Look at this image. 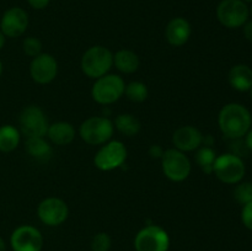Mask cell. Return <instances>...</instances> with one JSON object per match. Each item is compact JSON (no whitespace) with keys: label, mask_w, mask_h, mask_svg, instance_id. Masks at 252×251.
<instances>
[{"label":"cell","mask_w":252,"mask_h":251,"mask_svg":"<svg viewBox=\"0 0 252 251\" xmlns=\"http://www.w3.org/2000/svg\"><path fill=\"white\" fill-rule=\"evenodd\" d=\"M218 126L229 139H243L252 127L251 112L239 102L226 103L218 113Z\"/></svg>","instance_id":"6da1fadb"},{"label":"cell","mask_w":252,"mask_h":251,"mask_svg":"<svg viewBox=\"0 0 252 251\" xmlns=\"http://www.w3.org/2000/svg\"><path fill=\"white\" fill-rule=\"evenodd\" d=\"M80 66L88 78L96 80L110 73L113 66V53L107 47L96 44L86 49L81 57Z\"/></svg>","instance_id":"7a4b0ae2"},{"label":"cell","mask_w":252,"mask_h":251,"mask_svg":"<svg viewBox=\"0 0 252 251\" xmlns=\"http://www.w3.org/2000/svg\"><path fill=\"white\" fill-rule=\"evenodd\" d=\"M125 89L126 83L122 76L108 73L96 79L91 88V97L100 105H112L125 96Z\"/></svg>","instance_id":"3957f363"},{"label":"cell","mask_w":252,"mask_h":251,"mask_svg":"<svg viewBox=\"0 0 252 251\" xmlns=\"http://www.w3.org/2000/svg\"><path fill=\"white\" fill-rule=\"evenodd\" d=\"M115 133L113 122L103 116H93L79 127V135L89 145H102L112 139Z\"/></svg>","instance_id":"277c9868"},{"label":"cell","mask_w":252,"mask_h":251,"mask_svg":"<svg viewBox=\"0 0 252 251\" xmlns=\"http://www.w3.org/2000/svg\"><path fill=\"white\" fill-rule=\"evenodd\" d=\"M213 174L225 185H236L243 181L246 174V166L241 157L234 153H225L217 157L213 166Z\"/></svg>","instance_id":"5b68a950"},{"label":"cell","mask_w":252,"mask_h":251,"mask_svg":"<svg viewBox=\"0 0 252 251\" xmlns=\"http://www.w3.org/2000/svg\"><path fill=\"white\" fill-rule=\"evenodd\" d=\"M170 235L162 226L157 224L145 225L135 234V251H169Z\"/></svg>","instance_id":"8992f818"},{"label":"cell","mask_w":252,"mask_h":251,"mask_svg":"<svg viewBox=\"0 0 252 251\" xmlns=\"http://www.w3.org/2000/svg\"><path fill=\"white\" fill-rule=\"evenodd\" d=\"M161 169L165 177L172 182H182L191 175L192 165L186 153L175 148L166 149L161 159Z\"/></svg>","instance_id":"52a82bcc"},{"label":"cell","mask_w":252,"mask_h":251,"mask_svg":"<svg viewBox=\"0 0 252 251\" xmlns=\"http://www.w3.org/2000/svg\"><path fill=\"white\" fill-rule=\"evenodd\" d=\"M217 19L226 29H239L250 20L249 5L243 0H221L217 6Z\"/></svg>","instance_id":"ba28073f"},{"label":"cell","mask_w":252,"mask_h":251,"mask_svg":"<svg viewBox=\"0 0 252 251\" xmlns=\"http://www.w3.org/2000/svg\"><path fill=\"white\" fill-rule=\"evenodd\" d=\"M49 122L41 107L30 105L22 108L19 116V129L25 137H46Z\"/></svg>","instance_id":"9c48e42d"},{"label":"cell","mask_w":252,"mask_h":251,"mask_svg":"<svg viewBox=\"0 0 252 251\" xmlns=\"http://www.w3.org/2000/svg\"><path fill=\"white\" fill-rule=\"evenodd\" d=\"M127 148L121 140H110L101 145L94 157V165L100 171H113L127 160Z\"/></svg>","instance_id":"30bf717a"},{"label":"cell","mask_w":252,"mask_h":251,"mask_svg":"<svg viewBox=\"0 0 252 251\" xmlns=\"http://www.w3.org/2000/svg\"><path fill=\"white\" fill-rule=\"evenodd\" d=\"M37 217L47 226H59L68 219L69 207L64 199L48 197L39 202Z\"/></svg>","instance_id":"8fae6325"},{"label":"cell","mask_w":252,"mask_h":251,"mask_svg":"<svg viewBox=\"0 0 252 251\" xmlns=\"http://www.w3.org/2000/svg\"><path fill=\"white\" fill-rule=\"evenodd\" d=\"M12 251H41L43 248V235L33 225L22 224L14 229L10 235Z\"/></svg>","instance_id":"7c38bea8"},{"label":"cell","mask_w":252,"mask_h":251,"mask_svg":"<svg viewBox=\"0 0 252 251\" xmlns=\"http://www.w3.org/2000/svg\"><path fill=\"white\" fill-rule=\"evenodd\" d=\"M30 19L26 10L20 6H12L5 10L0 19V31L6 38H17L26 32Z\"/></svg>","instance_id":"4fadbf2b"},{"label":"cell","mask_w":252,"mask_h":251,"mask_svg":"<svg viewBox=\"0 0 252 251\" xmlns=\"http://www.w3.org/2000/svg\"><path fill=\"white\" fill-rule=\"evenodd\" d=\"M30 75L34 83L39 85L51 84L58 75V62L52 54H38L30 63Z\"/></svg>","instance_id":"5bb4252c"},{"label":"cell","mask_w":252,"mask_h":251,"mask_svg":"<svg viewBox=\"0 0 252 251\" xmlns=\"http://www.w3.org/2000/svg\"><path fill=\"white\" fill-rule=\"evenodd\" d=\"M203 133L194 126H182L172 134V144L184 153L194 152L203 145Z\"/></svg>","instance_id":"9a60e30c"},{"label":"cell","mask_w":252,"mask_h":251,"mask_svg":"<svg viewBox=\"0 0 252 251\" xmlns=\"http://www.w3.org/2000/svg\"><path fill=\"white\" fill-rule=\"evenodd\" d=\"M192 34V26L185 17L177 16L170 20L165 29V37L172 47H182L189 42Z\"/></svg>","instance_id":"2e32d148"},{"label":"cell","mask_w":252,"mask_h":251,"mask_svg":"<svg viewBox=\"0 0 252 251\" xmlns=\"http://www.w3.org/2000/svg\"><path fill=\"white\" fill-rule=\"evenodd\" d=\"M228 81L234 90L249 93L252 88V69L248 64H236L231 66L228 74Z\"/></svg>","instance_id":"e0dca14e"},{"label":"cell","mask_w":252,"mask_h":251,"mask_svg":"<svg viewBox=\"0 0 252 251\" xmlns=\"http://www.w3.org/2000/svg\"><path fill=\"white\" fill-rule=\"evenodd\" d=\"M76 130L71 123L59 121L49 125L46 137L56 145H68L75 139Z\"/></svg>","instance_id":"ac0fdd59"},{"label":"cell","mask_w":252,"mask_h":251,"mask_svg":"<svg viewBox=\"0 0 252 251\" xmlns=\"http://www.w3.org/2000/svg\"><path fill=\"white\" fill-rule=\"evenodd\" d=\"M113 66L123 74H133L139 69L140 59L130 49H120L113 54Z\"/></svg>","instance_id":"d6986e66"},{"label":"cell","mask_w":252,"mask_h":251,"mask_svg":"<svg viewBox=\"0 0 252 251\" xmlns=\"http://www.w3.org/2000/svg\"><path fill=\"white\" fill-rule=\"evenodd\" d=\"M25 149L37 160H48L52 155V145L47 142L46 137H29L25 140Z\"/></svg>","instance_id":"ffe728a7"},{"label":"cell","mask_w":252,"mask_h":251,"mask_svg":"<svg viewBox=\"0 0 252 251\" xmlns=\"http://www.w3.org/2000/svg\"><path fill=\"white\" fill-rule=\"evenodd\" d=\"M21 142V132L12 125L0 126V152L11 153Z\"/></svg>","instance_id":"44dd1931"},{"label":"cell","mask_w":252,"mask_h":251,"mask_svg":"<svg viewBox=\"0 0 252 251\" xmlns=\"http://www.w3.org/2000/svg\"><path fill=\"white\" fill-rule=\"evenodd\" d=\"M113 126L117 132L125 137H134L142 129L140 121L132 113H121L113 121Z\"/></svg>","instance_id":"7402d4cb"},{"label":"cell","mask_w":252,"mask_h":251,"mask_svg":"<svg viewBox=\"0 0 252 251\" xmlns=\"http://www.w3.org/2000/svg\"><path fill=\"white\" fill-rule=\"evenodd\" d=\"M216 150L212 147H207V145H202L201 148L197 149L196 154V161L197 165L201 167L202 171L207 175L213 174V166L217 159Z\"/></svg>","instance_id":"603a6c76"},{"label":"cell","mask_w":252,"mask_h":251,"mask_svg":"<svg viewBox=\"0 0 252 251\" xmlns=\"http://www.w3.org/2000/svg\"><path fill=\"white\" fill-rule=\"evenodd\" d=\"M149 95V90L148 86L142 81H130V83L126 84L125 89V96L129 101L134 103H142L144 102Z\"/></svg>","instance_id":"cb8c5ba5"},{"label":"cell","mask_w":252,"mask_h":251,"mask_svg":"<svg viewBox=\"0 0 252 251\" xmlns=\"http://www.w3.org/2000/svg\"><path fill=\"white\" fill-rule=\"evenodd\" d=\"M234 198L239 204L244 206L252 202V182L240 181L234 188Z\"/></svg>","instance_id":"d4e9b609"},{"label":"cell","mask_w":252,"mask_h":251,"mask_svg":"<svg viewBox=\"0 0 252 251\" xmlns=\"http://www.w3.org/2000/svg\"><path fill=\"white\" fill-rule=\"evenodd\" d=\"M111 246H112V239L107 233L100 231L91 239V251H110Z\"/></svg>","instance_id":"484cf974"},{"label":"cell","mask_w":252,"mask_h":251,"mask_svg":"<svg viewBox=\"0 0 252 251\" xmlns=\"http://www.w3.org/2000/svg\"><path fill=\"white\" fill-rule=\"evenodd\" d=\"M42 47L43 46H42L41 39L37 37H26L22 41V51L27 57H31V58H34L42 53Z\"/></svg>","instance_id":"4316f807"},{"label":"cell","mask_w":252,"mask_h":251,"mask_svg":"<svg viewBox=\"0 0 252 251\" xmlns=\"http://www.w3.org/2000/svg\"><path fill=\"white\" fill-rule=\"evenodd\" d=\"M241 221L244 226L252 231V202L248 204H244L241 209Z\"/></svg>","instance_id":"83f0119b"},{"label":"cell","mask_w":252,"mask_h":251,"mask_svg":"<svg viewBox=\"0 0 252 251\" xmlns=\"http://www.w3.org/2000/svg\"><path fill=\"white\" fill-rule=\"evenodd\" d=\"M165 150L162 149L161 145L159 144H153L152 147L149 148V155L153 159H161L162 155H164Z\"/></svg>","instance_id":"f1b7e54d"},{"label":"cell","mask_w":252,"mask_h":251,"mask_svg":"<svg viewBox=\"0 0 252 251\" xmlns=\"http://www.w3.org/2000/svg\"><path fill=\"white\" fill-rule=\"evenodd\" d=\"M30 6L34 10H43L49 5L51 0H27Z\"/></svg>","instance_id":"f546056e"},{"label":"cell","mask_w":252,"mask_h":251,"mask_svg":"<svg viewBox=\"0 0 252 251\" xmlns=\"http://www.w3.org/2000/svg\"><path fill=\"white\" fill-rule=\"evenodd\" d=\"M243 33L248 41L252 42V20H248L245 25L243 26Z\"/></svg>","instance_id":"4dcf8cb0"},{"label":"cell","mask_w":252,"mask_h":251,"mask_svg":"<svg viewBox=\"0 0 252 251\" xmlns=\"http://www.w3.org/2000/svg\"><path fill=\"white\" fill-rule=\"evenodd\" d=\"M244 143H245L246 148L252 152V127L249 129V132L246 133L245 137H244Z\"/></svg>","instance_id":"1f68e13d"},{"label":"cell","mask_w":252,"mask_h":251,"mask_svg":"<svg viewBox=\"0 0 252 251\" xmlns=\"http://www.w3.org/2000/svg\"><path fill=\"white\" fill-rule=\"evenodd\" d=\"M5 42H6V37H5L4 33H2V32L0 31V51H1V49L4 48Z\"/></svg>","instance_id":"d6a6232c"},{"label":"cell","mask_w":252,"mask_h":251,"mask_svg":"<svg viewBox=\"0 0 252 251\" xmlns=\"http://www.w3.org/2000/svg\"><path fill=\"white\" fill-rule=\"evenodd\" d=\"M0 251H6V243L1 236H0Z\"/></svg>","instance_id":"836d02e7"},{"label":"cell","mask_w":252,"mask_h":251,"mask_svg":"<svg viewBox=\"0 0 252 251\" xmlns=\"http://www.w3.org/2000/svg\"><path fill=\"white\" fill-rule=\"evenodd\" d=\"M2 71H4V65H2L1 59H0V78H1V75H2Z\"/></svg>","instance_id":"e575fe53"},{"label":"cell","mask_w":252,"mask_h":251,"mask_svg":"<svg viewBox=\"0 0 252 251\" xmlns=\"http://www.w3.org/2000/svg\"><path fill=\"white\" fill-rule=\"evenodd\" d=\"M243 1L245 2V4H248V5H249V4H251V2H252V0H243Z\"/></svg>","instance_id":"d590c367"},{"label":"cell","mask_w":252,"mask_h":251,"mask_svg":"<svg viewBox=\"0 0 252 251\" xmlns=\"http://www.w3.org/2000/svg\"><path fill=\"white\" fill-rule=\"evenodd\" d=\"M249 10H250V16H252V2L250 4V6H249Z\"/></svg>","instance_id":"8d00e7d4"},{"label":"cell","mask_w":252,"mask_h":251,"mask_svg":"<svg viewBox=\"0 0 252 251\" xmlns=\"http://www.w3.org/2000/svg\"><path fill=\"white\" fill-rule=\"evenodd\" d=\"M249 94H250V97H251V100H252V88L250 89V90H249Z\"/></svg>","instance_id":"74e56055"}]
</instances>
